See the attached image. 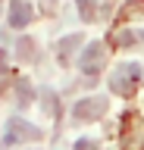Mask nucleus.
<instances>
[{
  "instance_id": "nucleus-1",
  "label": "nucleus",
  "mask_w": 144,
  "mask_h": 150,
  "mask_svg": "<svg viewBox=\"0 0 144 150\" xmlns=\"http://www.w3.org/2000/svg\"><path fill=\"white\" fill-rule=\"evenodd\" d=\"M138 81H141V66L138 63H125V66H119L113 72L110 88H113V94H132L135 88H138Z\"/></svg>"
},
{
  "instance_id": "nucleus-2",
  "label": "nucleus",
  "mask_w": 144,
  "mask_h": 150,
  "mask_svg": "<svg viewBox=\"0 0 144 150\" xmlns=\"http://www.w3.org/2000/svg\"><path fill=\"white\" fill-rule=\"evenodd\" d=\"M104 59H106V50L100 41H94V44L85 47V53H82V59H78V66H82V72L88 75V81H94L97 75H100V69H104Z\"/></svg>"
},
{
  "instance_id": "nucleus-3",
  "label": "nucleus",
  "mask_w": 144,
  "mask_h": 150,
  "mask_svg": "<svg viewBox=\"0 0 144 150\" xmlns=\"http://www.w3.org/2000/svg\"><path fill=\"white\" fill-rule=\"evenodd\" d=\"M72 112H75L78 122H85V119L94 122V119H100V116L106 112V100H104V97H85V100L75 103V110H72Z\"/></svg>"
},
{
  "instance_id": "nucleus-4",
  "label": "nucleus",
  "mask_w": 144,
  "mask_h": 150,
  "mask_svg": "<svg viewBox=\"0 0 144 150\" xmlns=\"http://www.w3.org/2000/svg\"><path fill=\"white\" fill-rule=\"evenodd\" d=\"M41 131L38 125H28L25 119H10V128H6V144H19V141H35Z\"/></svg>"
},
{
  "instance_id": "nucleus-5",
  "label": "nucleus",
  "mask_w": 144,
  "mask_h": 150,
  "mask_svg": "<svg viewBox=\"0 0 144 150\" xmlns=\"http://www.w3.org/2000/svg\"><path fill=\"white\" fill-rule=\"evenodd\" d=\"M31 16H35V9L25 0H13V6H10V25L13 28H25L31 22Z\"/></svg>"
},
{
  "instance_id": "nucleus-6",
  "label": "nucleus",
  "mask_w": 144,
  "mask_h": 150,
  "mask_svg": "<svg viewBox=\"0 0 144 150\" xmlns=\"http://www.w3.org/2000/svg\"><path fill=\"white\" fill-rule=\"evenodd\" d=\"M16 97H19V106H28V103H31V88H28L25 78L16 81Z\"/></svg>"
},
{
  "instance_id": "nucleus-7",
  "label": "nucleus",
  "mask_w": 144,
  "mask_h": 150,
  "mask_svg": "<svg viewBox=\"0 0 144 150\" xmlns=\"http://www.w3.org/2000/svg\"><path fill=\"white\" fill-rule=\"evenodd\" d=\"M78 16L85 19V22H91V19L97 16V3L94 0H78Z\"/></svg>"
},
{
  "instance_id": "nucleus-8",
  "label": "nucleus",
  "mask_w": 144,
  "mask_h": 150,
  "mask_svg": "<svg viewBox=\"0 0 144 150\" xmlns=\"http://www.w3.org/2000/svg\"><path fill=\"white\" fill-rule=\"evenodd\" d=\"M82 44V35H69V38H63V44H60V59H66L69 53H72V47H78Z\"/></svg>"
},
{
  "instance_id": "nucleus-9",
  "label": "nucleus",
  "mask_w": 144,
  "mask_h": 150,
  "mask_svg": "<svg viewBox=\"0 0 144 150\" xmlns=\"http://www.w3.org/2000/svg\"><path fill=\"white\" fill-rule=\"evenodd\" d=\"M31 50H35V41H31V38H22L19 41V59H31Z\"/></svg>"
},
{
  "instance_id": "nucleus-10",
  "label": "nucleus",
  "mask_w": 144,
  "mask_h": 150,
  "mask_svg": "<svg viewBox=\"0 0 144 150\" xmlns=\"http://www.w3.org/2000/svg\"><path fill=\"white\" fill-rule=\"evenodd\" d=\"M41 97H44V110H47V112H57V103H53L57 97H53V91H47V88H44V91H41Z\"/></svg>"
},
{
  "instance_id": "nucleus-11",
  "label": "nucleus",
  "mask_w": 144,
  "mask_h": 150,
  "mask_svg": "<svg viewBox=\"0 0 144 150\" xmlns=\"http://www.w3.org/2000/svg\"><path fill=\"white\" fill-rule=\"evenodd\" d=\"M132 41H135V35H132V31H119V35L113 38V44H119V47H128Z\"/></svg>"
},
{
  "instance_id": "nucleus-12",
  "label": "nucleus",
  "mask_w": 144,
  "mask_h": 150,
  "mask_svg": "<svg viewBox=\"0 0 144 150\" xmlns=\"http://www.w3.org/2000/svg\"><path fill=\"white\" fill-rule=\"evenodd\" d=\"M6 84H13V75H10V72H3V69H0V91H3Z\"/></svg>"
},
{
  "instance_id": "nucleus-13",
  "label": "nucleus",
  "mask_w": 144,
  "mask_h": 150,
  "mask_svg": "<svg viewBox=\"0 0 144 150\" xmlns=\"http://www.w3.org/2000/svg\"><path fill=\"white\" fill-rule=\"evenodd\" d=\"M75 150H97V144H94V141H78Z\"/></svg>"
},
{
  "instance_id": "nucleus-14",
  "label": "nucleus",
  "mask_w": 144,
  "mask_h": 150,
  "mask_svg": "<svg viewBox=\"0 0 144 150\" xmlns=\"http://www.w3.org/2000/svg\"><path fill=\"white\" fill-rule=\"evenodd\" d=\"M0 66H3V50H0Z\"/></svg>"
}]
</instances>
